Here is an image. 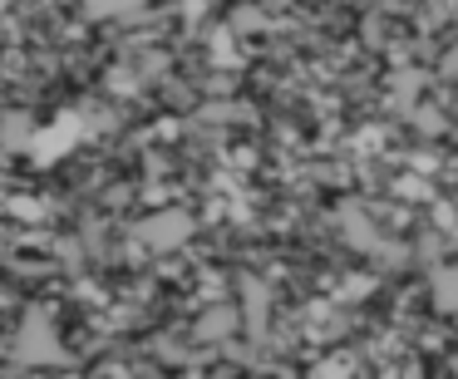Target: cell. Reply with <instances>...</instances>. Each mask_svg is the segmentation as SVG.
<instances>
[{
  "label": "cell",
  "mask_w": 458,
  "mask_h": 379,
  "mask_svg": "<svg viewBox=\"0 0 458 379\" xmlns=\"http://www.w3.org/2000/svg\"><path fill=\"white\" fill-rule=\"evenodd\" d=\"M133 237H139L148 251L182 247V241H188V217H182V212H163V217H148V222H139V232H133Z\"/></svg>",
  "instance_id": "6da1fadb"
},
{
  "label": "cell",
  "mask_w": 458,
  "mask_h": 379,
  "mask_svg": "<svg viewBox=\"0 0 458 379\" xmlns=\"http://www.w3.org/2000/svg\"><path fill=\"white\" fill-rule=\"evenodd\" d=\"M15 355L30 359V365H45V359H60V340L50 335V325H45V316H30L21 330V340H15Z\"/></svg>",
  "instance_id": "7a4b0ae2"
},
{
  "label": "cell",
  "mask_w": 458,
  "mask_h": 379,
  "mask_svg": "<svg viewBox=\"0 0 458 379\" xmlns=\"http://www.w3.org/2000/svg\"><path fill=\"white\" fill-rule=\"evenodd\" d=\"M89 5V15H123V11H133L139 0H84Z\"/></svg>",
  "instance_id": "3957f363"
}]
</instances>
